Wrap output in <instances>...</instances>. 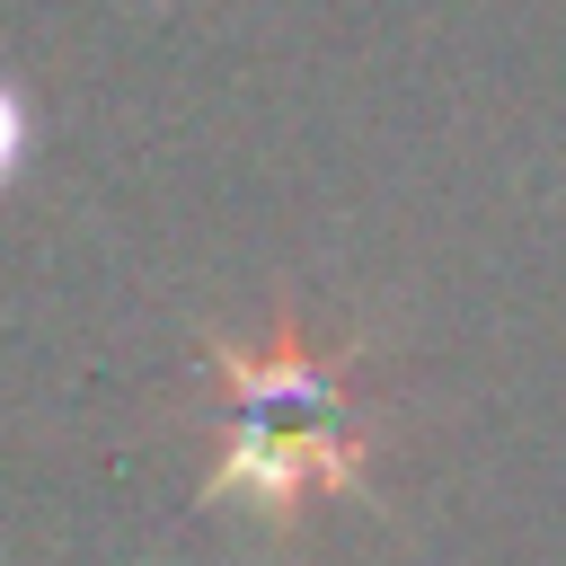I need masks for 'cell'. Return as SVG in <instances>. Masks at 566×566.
<instances>
[{
  "label": "cell",
  "instance_id": "6da1fadb",
  "mask_svg": "<svg viewBox=\"0 0 566 566\" xmlns=\"http://www.w3.org/2000/svg\"><path fill=\"white\" fill-rule=\"evenodd\" d=\"M221 371H230V398H239L230 460L212 469L221 495L301 504L310 486H345L354 478V433H345L336 363L301 354V336H274L256 363L248 354H221Z\"/></svg>",
  "mask_w": 566,
  "mask_h": 566
}]
</instances>
